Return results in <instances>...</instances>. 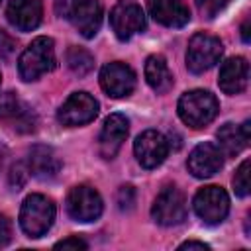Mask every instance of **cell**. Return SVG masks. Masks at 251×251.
Segmentation results:
<instances>
[{"label":"cell","mask_w":251,"mask_h":251,"mask_svg":"<svg viewBox=\"0 0 251 251\" xmlns=\"http://www.w3.org/2000/svg\"><path fill=\"white\" fill-rule=\"evenodd\" d=\"M55 45L51 37L39 35L35 37L20 55L18 59V71L24 80H37L41 75L55 69Z\"/></svg>","instance_id":"6da1fadb"},{"label":"cell","mask_w":251,"mask_h":251,"mask_svg":"<svg viewBox=\"0 0 251 251\" xmlns=\"http://www.w3.org/2000/svg\"><path fill=\"white\" fill-rule=\"evenodd\" d=\"M176 108H178L180 120L194 129L208 126L220 112L218 98L210 90H202V88L184 92Z\"/></svg>","instance_id":"7a4b0ae2"},{"label":"cell","mask_w":251,"mask_h":251,"mask_svg":"<svg viewBox=\"0 0 251 251\" xmlns=\"http://www.w3.org/2000/svg\"><path fill=\"white\" fill-rule=\"evenodd\" d=\"M55 204L43 194H29L20 210V226L29 237L45 235L55 222Z\"/></svg>","instance_id":"3957f363"},{"label":"cell","mask_w":251,"mask_h":251,"mask_svg":"<svg viewBox=\"0 0 251 251\" xmlns=\"http://www.w3.org/2000/svg\"><path fill=\"white\" fill-rule=\"evenodd\" d=\"M224 53V45L216 35L210 33H194L188 41L186 49V67L190 73L200 75L208 69H212Z\"/></svg>","instance_id":"277c9868"},{"label":"cell","mask_w":251,"mask_h":251,"mask_svg":"<svg viewBox=\"0 0 251 251\" xmlns=\"http://www.w3.org/2000/svg\"><path fill=\"white\" fill-rule=\"evenodd\" d=\"M192 206H194L196 216L204 224L214 226V224H220L227 216V212H229V196L222 186L210 184V186L200 188L194 194Z\"/></svg>","instance_id":"5b68a950"},{"label":"cell","mask_w":251,"mask_h":251,"mask_svg":"<svg viewBox=\"0 0 251 251\" xmlns=\"http://www.w3.org/2000/svg\"><path fill=\"white\" fill-rule=\"evenodd\" d=\"M104 210L102 196L88 184H78L67 194V212L76 222H94Z\"/></svg>","instance_id":"8992f818"},{"label":"cell","mask_w":251,"mask_h":251,"mask_svg":"<svg viewBox=\"0 0 251 251\" xmlns=\"http://www.w3.org/2000/svg\"><path fill=\"white\" fill-rule=\"evenodd\" d=\"M98 110H100V104L94 96H90L88 92H75L59 108L57 120L69 127L84 126L98 116Z\"/></svg>","instance_id":"52a82bcc"},{"label":"cell","mask_w":251,"mask_h":251,"mask_svg":"<svg viewBox=\"0 0 251 251\" xmlns=\"http://www.w3.org/2000/svg\"><path fill=\"white\" fill-rule=\"evenodd\" d=\"M151 216L159 226H178L186 218L184 194L175 186L163 188L153 202Z\"/></svg>","instance_id":"ba28073f"},{"label":"cell","mask_w":251,"mask_h":251,"mask_svg":"<svg viewBox=\"0 0 251 251\" xmlns=\"http://www.w3.org/2000/svg\"><path fill=\"white\" fill-rule=\"evenodd\" d=\"M110 25L118 39L127 41L145 27V14L139 4L122 0L110 12Z\"/></svg>","instance_id":"9c48e42d"},{"label":"cell","mask_w":251,"mask_h":251,"mask_svg":"<svg viewBox=\"0 0 251 251\" xmlns=\"http://www.w3.org/2000/svg\"><path fill=\"white\" fill-rule=\"evenodd\" d=\"M133 153H135L137 163L143 169H155L167 159L169 143L165 135L159 133L157 129H145L143 133L137 135L133 143Z\"/></svg>","instance_id":"30bf717a"},{"label":"cell","mask_w":251,"mask_h":251,"mask_svg":"<svg viewBox=\"0 0 251 251\" xmlns=\"http://www.w3.org/2000/svg\"><path fill=\"white\" fill-rule=\"evenodd\" d=\"M100 86L112 98L129 96L135 88V73L126 63H108L100 71Z\"/></svg>","instance_id":"8fae6325"},{"label":"cell","mask_w":251,"mask_h":251,"mask_svg":"<svg viewBox=\"0 0 251 251\" xmlns=\"http://www.w3.org/2000/svg\"><path fill=\"white\" fill-rule=\"evenodd\" d=\"M224 165V153L218 145L214 143H200L196 145L190 155H188V161H186V167L190 171L192 176L196 178H208L212 175H216Z\"/></svg>","instance_id":"7c38bea8"},{"label":"cell","mask_w":251,"mask_h":251,"mask_svg":"<svg viewBox=\"0 0 251 251\" xmlns=\"http://www.w3.org/2000/svg\"><path fill=\"white\" fill-rule=\"evenodd\" d=\"M129 131V120L124 114H110L104 120L102 131H100V155L104 159H112L116 157V153L120 151L122 143L126 141Z\"/></svg>","instance_id":"4fadbf2b"},{"label":"cell","mask_w":251,"mask_h":251,"mask_svg":"<svg viewBox=\"0 0 251 251\" xmlns=\"http://www.w3.org/2000/svg\"><path fill=\"white\" fill-rule=\"evenodd\" d=\"M73 25L76 27V31L90 39L98 33L100 25H102V4L100 0H75L71 18Z\"/></svg>","instance_id":"5bb4252c"},{"label":"cell","mask_w":251,"mask_h":251,"mask_svg":"<svg viewBox=\"0 0 251 251\" xmlns=\"http://www.w3.org/2000/svg\"><path fill=\"white\" fill-rule=\"evenodd\" d=\"M147 8L153 20L167 27H182L190 20V10L184 0H147Z\"/></svg>","instance_id":"9a60e30c"},{"label":"cell","mask_w":251,"mask_h":251,"mask_svg":"<svg viewBox=\"0 0 251 251\" xmlns=\"http://www.w3.org/2000/svg\"><path fill=\"white\" fill-rule=\"evenodd\" d=\"M8 22L20 31H31L41 24V0H10L6 8Z\"/></svg>","instance_id":"2e32d148"},{"label":"cell","mask_w":251,"mask_h":251,"mask_svg":"<svg viewBox=\"0 0 251 251\" xmlns=\"http://www.w3.org/2000/svg\"><path fill=\"white\" fill-rule=\"evenodd\" d=\"M0 122L14 126V129L22 133L35 129V114L14 94L0 98Z\"/></svg>","instance_id":"e0dca14e"},{"label":"cell","mask_w":251,"mask_h":251,"mask_svg":"<svg viewBox=\"0 0 251 251\" xmlns=\"http://www.w3.org/2000/svg\"><path fill=\"white\" fill-rule=\"evenodd\" d=\"M249 80V63L243 57H229L222 69H220V78L218 84L226 94H239L247 88Z\"/></svg>","instance_id":"ac0fdd59"},{"label":"cell","mask_w":251,"mask_h":251,"mask_svg":"<svg viewBox=\"0 0 251 251\" xmlns=\"http://www.w3.org/2000/svg\"><path fill=\"white\" fill-rule=\"evenodd\" d=\"M27 167L33 176L45 180L57 176L61 171V159L49 145H33L27 157Z\"/></svg>","instance_id":"d6986e66"},{"label":"cell","mask_w":251,"mask_h":251,"mask_svg":"<svg viewBox=\"0 0 251 251\" xmlns=\"http://www.w3.org/2000/svg\"><path fill=\"white\" fill-rule=\"evenodd\" d=\"M249 126H251L249 120H245L241 126L224 124L216 133L222 153H226L229 157H235L237 153H241L249 143Z\"/></svg>","instance_id":"ffe728a7"},{"label":"cell","mask_w":251,"mask_h":251,"mask_svg":"<svg viewBox=\"0 0 251 251\" xmlns=\"http://www.w3.org/2000/svg\"><path fill=\"white\" fill-rule=\"evenodd\" d=\"M145 78H147V84L159 94L171 90L173 82H175L173 73L169 71V65H167L163 55L147 57V61H145Z\"/></svg>","instance_id":"44dd1931"},{"label":"cell","mask_w":251,"mask_h":251,"mask_svg":"<svg viewBox=\"0 0 251 251\" xmlns=\"http://www.w3.org/2000/svg\"><path fill=\"white\" fill-rule=\"evenodd\" d=\"M67 65H69V69L75 75L84 76V75H88L94 69V57H92L90 51H86L82 47H69V51H67Z\"/></svg>","instance_id":"7402d4cb"},{"label":"cell","mask_w":251,"mask_h":251,"mask_svg":"<svg viewBox=\"0 0 251 251\" xmlns=\"http://www.w3.org/2000/svg\"><path fill=\"white\" fill-rule=\"evenodd\" d=\"M233 190H235V194L241 196V198L249 194V159H245V161L237 167V171H235V175H233Z\"/></svg>","instance_id":"603a6c76"},{"label":"cell","mask_w":251,"mask_h":251,"mask_svg":"<svg viewBox=\"0 0 251 251\" xmlns=\"http://www.w3.org/2000/svg\"><path fill=\"white\" fill-rule=\"evenodd\" d=\"M27 178H29V167H27V165H24V163H16V165H12L10 175H8V180H10V184H12L16 190L22 188V186L25 184Z\"/></svg>","instance_id":"cb8c5ba5"},{"label":"cell","mask_w":251,"mask_h":251,"mask_svg":"<svg viewBox=\"0 0 251 251\" xmlns=\"http://www.w3.org/2000/svg\"><path fill=\"white\" fill-rule=\"evenodd\" d=\"M229 0H196V6L200 10V14H204L206 18H214Z\"/></svg>","instance_id":"d4e9b609"},{"label":"cell","mask_w":251,"mask_h":251,"mask_svg":"<svg viewBox=\"0 0 251 251\" xmlns=\"http://www.w3.org/2000/svg\"><path fill=\"white\" fill-rule=\"evenodd\" d=\"M133 202H135V190H133V186H120V190H118V204H120V208L122 210H129L131 206H133Z\"/></svg>","instance_id":"484cf974"},{"label":"cell","mask_w":251,"mask_h":251,"mask_svg":"<svg viewBox=\"0 0 251 251\" xmlns=\"http://www.w3.org/2000/svg\"><path fill=\"white\" fill-rule=\"evenodd\" d=\"M55 247H57V249H88V243H86L84 239L76 237V235H71V237H67V239L57 241Z\"/></svg>","instance_id":"4316f807"},{"label":"cell","mask_w":251,"mask_h":251,"mask_svg":"<svg viewBox=\"0 0 251 251\" xmlns=\"http://www.w3.org/2000/svg\"><path fill=\"white\" fill-rule=\"evenodd\" d=\"M12 241V222L0 214V247H6Z\"/></svg>","instance_id":"83f0119b"},{"label":"cell","mask_w":251,"mask_h":251,"mask_svg":"<svg viewBox=\"0 0 251 251\" xmlns=\"http://www.w3.org/2000/svg\"><path fill=\"white\" fill-rule=\"evenodd\" d=\"M14 49H16V41L4 31V29H0V57H10L12 53H14Z\"/></svg>","instance_id":"f1b7e54d"},{"label":"cell","mask_w":251,"mask_h":251,"mask_svg":"<svg viewBox=\"0 0 251 251\" xmlns=\"http://www.w3.org/2000/svg\"><path fill=\"white\" fill-rule=\"evenodd\" d=\"M73 6H75V0H55V14L59 18L69 20L71 12H73Z\"/></svg>","instance_id":"f546056e"},{"label":"cell","mask_w":251,"mask_h":251,"mask_svg":"<svg viewBox=\"0 0 251 251\" xmlns=\"http://www.w3.org/2000/svg\"><path fill=\"white\" fill-rule=\"evenodd\" d=\"M178 249H210L204 241H184L178 245Z\"/></svg>","instance_id":"4dcf8cb0"},{"label":"cell","mask_w":251,"mask_h":251,"mask_svg":"<svg viewBox=\"0 0 251 251\" xmlns=\"http://www.w3.org/2000/svg\"><path fill=\"white\" fill-rule=\"evenodd\" d=\"M241 37L245 43H249V18H245V22L241 25Z\"/></svg>","instance_id":"1f68e13d"},{"label":"cell","mask_w":251,"mask_h":251,"mask_svg":"<svg viewBox=\"0 0 251 251\" xmlns=\"http://www.w3.org/2000/svg\"><path fill=\"white\" fill-rule=\"evenodd\" d=\"M4 153H6V149L0 145V167H2V161H4Z\"/></svg>","instance_id":"d6a6232c"},{"label":"cell","mask_w":251,"mask_h":251,"mask_svg":"<svg viewBox=\"0 0 251 251\" xmlns=\"http://www.w3.org/2000/svg\"><path fill=\"white\" fill-rule=\"evenodd\" d=\"M0 78H2V75H0Z\"/></svg>","instance_id":"836d02e7"},{"label":"cell","mask_w":251,"mask_h":251,"mask_svg":"<svg viewBox=\"0 0 251 251\" xmlns=\"http://www.w3.org/2000/svg\"><path fill=\"white\" fill-rule=\"evenodd\" d=\"M0 2H2V0H0Z\"/></svg>","instance_id":"e575fe53"}]
</instances>
